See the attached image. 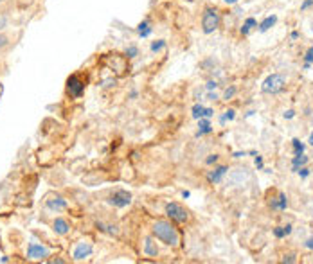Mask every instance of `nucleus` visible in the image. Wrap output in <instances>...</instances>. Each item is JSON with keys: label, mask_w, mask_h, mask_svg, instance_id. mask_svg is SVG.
Returning <instances> with one entry per match:
<instances>
[{"label": "nucleus", "mask_w": 313, "mask_h": 264, "mask_svg": "<svg viewBox=\"0 0 313 264\" xmlns=\"http://www.w3.org/2000/svg\"><path fill=\"white\" fill-rule=\"evenodd\" d=\"M254 27H257V22H256V18H252V16H248L245 22H243V26H242V29H240V33H242L243 36H248V33H250Z\"/></svg>", "instance_id": "obj_17"}, {"label": "nucleus", "mask_w": 313, "mask_h": 264, "mask_svg": "<svg viewBox=\"0 0 313 264\" xmlns=\"http://www.w3.org/2000/svg\"><path fill=\"white\" fill-rule=\"evenodd\" d=\"M310 144H312V146H313V133H312V135H310Z\"/></svg>", "instance_id": "obj_41"}, {"label": "nucleus", "mask_w": 313, "mask_h": 264, "mask_svg": "<svg viewBox=\"0 0 313 264\" xmlns=\"http://www.w3.org/2000/svg\"><path fill=\"white\" fill-rule=\"evenodd\" d=\"M282 263H297V259H295V255H284Z\"/></svg>", "instance_id": "obj_32"}, {"label": "nucleus", "mask_w": 313, "mask_h": 264, "mask_svg": "<svg viewBox=\"0 0 313 264\" xmlns=\"http://www.w3.org/2000/svg\"><path fill=\"white\" fill-rule=\"evenodd\" d=\"M234 117H236V110H232V108H231V110H227V112L221 115L220 122H221V124H225L227 121H232Z\"/></svg>", "instance_id": "obj_24"}, {"label": "nucleus", "mask_w": 313, "mask_h": 264, "mask_svg": "<svg viewBox=\"0 0 313 264\" xmlns=\"http://www.w3.org/2000/svg\"><path fill=\"white\" fill-rule=\"evenodd\" d=\"M124 54L130 58V60H134V58L139 56V49H137V45H130L126 51H124Z\"/></svg>", "instance_id": "obj_25"}, {"label": "nucleus", "mask_w": 313, "mask_h": 264, "mask_svg": "<svg viewBox=\"0 0 313 264\" xmlns=\"http://www.w3.org/2000/svg\"><path fill=\"white\" fill-rule=\"evenodd\" d=\"M149 49H151V52H160L162 49H166V40H157V41H153V43L149 45Z\"/></svg>", "instance_id": "obj_23"}, {"label": "nucleus", "mask_w": 313, "mask_h": 264, "mask_svg": "<svg viewBox=\"0 0 313 264\" xmlns=\"http://www.w3.org/2000/svg\"><path fill=\"white\" fill-rule=\"evenodd\" d=\"M297 173H299V176L303 178V180H306V178H308V176H310V169H308V167H306V165H303V167L299 169Z\"/></svg>", "instance_id": "obj_27"}, {"label": "nucleus", "mask_w": 313, "mask_h": 264, "mask_svg": "<svg viewBox=\"0 0 313 264\" xmlns=\"http://www.w3.org/2000/svg\"><path fill=\"white\" fill-rule=\"evenodd\" d=\"M207 99H210V101H216V99H218L216 92H209V94H207Z\"/></svg>", "instance_id": "obj_38"}, {"label": "nucleus", "mask_w": 313, "mask_h": 264, "mask_svg": "<svg viewBox=\"0 0 313 264\" xmlns=\"http://www.w3.org/2000/svg\"><path fill=\"white\" fill-rule=\"evenodd\" d=\"M254 164H256L257 169H263V157H261V155H256V158H254Z\"/></svg>", "instance_id": "obj_29"}, {"label": "nucleus", "mask_w": 313, "mask_h": 264, "mask_svg": "<svg viewBox=\"0 0 313 264\" xmlns=\"http://www.w3.org/2000/svg\"><path fill=\"white\" fill-rule=\"evenodd\" d=\"M225 4H229V5H232V4H236V2H240V0H223Z\"/></svg>", "instance_id": "obj_40"}, {"label": "nucleus", "mask_w": 313, "mask_h": 264, "mask_svg": "<svg viewBox=\"0 0 313 264\" xmlns=\"http://www.w3.org/2000/svg\"><path fill=\"white\" fill-rule=\"evenodd\" d=\"M218 27H220V11H218V7L207 5L202 13V31H204V34H212Z\"/></svg>", "instance_id": "obj_2"}, {"label": "nucleus", "mask_w": 313, "mask_h": 264, "mask_svg": "<svg viewBox=\"0 0 313 264\" xmlns=\"http://www.w3.org/2000/svg\"><path fill=\"white\" fill-rule=\"evenodd\" d=\"M304 246H306L308 250H313V235H312V237L306 239V243H304Z\"/></svg>", "instance_id": "obj_34"}, {"label": "nucleus", "mask_w": 313, "mask_h": 264, "mask_svg": "<svg viewBox=\"0 0 313 264\" xmlns=\"http://www.w3.org/2000/svg\"><path fill=\"white\" fill-rule=\"evenodd\" d=\"M216 87H218V83H216V81H207V85H206V88H207L209 92L216 90Z\"/></svg>", "instance_id": "obj_31"}, {"label": "nucleus", "mask_w": 313, "mask_h": 264, "mask_svg": "<svg viewBox=\"0 0 313 264\" xmlns=\"http://www.w3.org/2000/svg\"><path fill=\"white\" fill-rule=\"evenodd\" d=\"M90 254H92V246L87 243H81V244H77V248L74 250V259L83 261V259H87Z\"/></svg>", "instance_id": "obj_10"}, {"label": "nucleus", "mask_w": 313, "mask_h": 264, "mask_svg": "<svg viewBox=\"0 0 313 264\" xmlns=\"http://www.w3.org/2000/svg\"><path fill=\"white\" fill-rule=\"evenodd\" d=\"M295 117V112L293 110H288V112H284V119H293Z\"/></svg>", "instance_id": "obj_36"}, {"label": "nucleus", "mask_w": 313, "mask_h": 264, "mask_svg": "<svg viewBox=\"0 0 313 264\" xmlns=\"http://www.w3.org/2000/svg\"><path fill=\"white\" fill-rule=\"evenodd\" d=\"M284 85H286L284 76H281V74H272V76H268L267 79L263 81L261 92L263 94H268V96H276V94L282 92Z\"/></svg>", "instance_id": "obj_3"}, {"label": "nucleus", "mask_w": 313, "mask_h": 264, "mask_svg": "<svg viewBox=\"0 0 313 264\" xmlns=\"http://www.w3.org/2000/svg\"><path fill=\"white\" fill-rule=\"evenodd\" d=\"M108 203L117 208L128 207V205L132 203V194H130L128 191H124V189H119V191H115V193L108 198Z\"/></svg>", "instance_id": "obj_5"}, {"label": "nucleus", "mask_w": 313, "mask_h": 264, "mask_svg": "<svg viewBox=\"0 0 313 264\" xmlns=\"http://www.w3.org/2000/svg\"><path fill=\"white\" fill-rule=\"evenodd\" d=\"M218 158H220L218 155H209V157L206 158V164H207V165H212V164L218 162Z\"/></svg>", "instance_id": "obj_28"}, {"label": "nucleus", "mask_w": 313, "mask_h": 264, "mask_svg": "<svg viewBox=\"0 0 313 264\" xmlns=\"http://www.w3.org/2000/svg\"><path fill=\"white\" fill-rule=\"evenodd\" d=\"M27 257L29 259H45V257H49V250L40 246V244L31 243L29 244V250H27Z\"/></svg>", "instance_id": "obj_9"}, {"label": "nucleus", "mask_w": 313, "mask_h": 264, "mask_svg": "<svg viewBox=\"0 0 313 264\" xmlns=\"http://www.w3.org/2000/svg\"><path fill=\"white\" fill-rule=\"evenodd\" d=\"M292 229L293 227L290 223L284 225V227H276V229H274V235H276L278 239H284L286 235L292 234Z\"/></svg>", "instance_id": "obj_16"}, {"label": "nucleus", "mask_w": 313, "mask_h": 264, "mask_svg": "<svg viewBox=\"0 0 313 264\" xmlns=\"http://www.w3.org/2000/svg\"><path fill=\"white\" fill-rule=\"evenodd\" d=\"M210 132H212L210 119H207V117L198 119V132H196V135H198V137H202V135H207V133H210Z\"/></svg>", "instance_id": "obj_12"}, {"label": "nucleus", "mask_w": 313, "mask_h": 264, "mask_svg": "<svg viewBox=\"0 0 313 264\" xmlns=\"http://www.w3.org/2000/svg\"><path fill=\"white\" fill-rule=\"evenodd\" d=\"M144 254L148 255V257H157V255H159L157 243H155L151 237H146V241H144Z\"/></svg>", "instance_id": "obj_11"}, {"label": "nucleus", "mask_w": 313, "mask_h": 264, "mask_svg": "<svg viewBox=\"0 0 313 264\" xmlns=\"http://www.w3.org/2000/svg\"><path fill=\"white\" fill-rule=\"evenodd\" d=\"M236 92H238V88H236V87L227 88L225 94H223V99H225V101H229V99H232V97L236 96Z\"/></svg>", "instance_id": "obj_26"}, {"label": "nucleus", "mask_w": 313, "mask_h": 264, "mask_svg": "<svg viewBox=\"0 0 313 264\" xmlns=\"http://www.w3.org/2000/svg\"><path fill=\"white\" fill-rule=\"evenodd\" d=\"M268 205L272 207V210H279V212H282V210H286V208H288V198H286V194L281 193V191H278L274 198L268 199Z\"/></svg>", "instance_id": "obj_7"}, {"label": "nucleus", "mask_w": 313, "mask_h": 264, "mask_svg": "<svg viewBox=\"0 0 313 264\" xmlns=\"http://www.w3.org/2000/svg\"><path fill=\"white\" fill-rule=\"evenodd\" d=\"M7 45V38H5L4 34H0V49H2V47H5Z\"/></svg>", "instance_id": "obj_35"}, {"label": "nucleus", "mask_w": 313, "mask_h": 264, "mask_svg": "<svg viewBox=\"0 0 313 264\" xmlns=\"http://www.w3.org/2000/svg\"><path fill=\"white\" fill-rule=\"evenodd\" d=\"M153 235L159 241H162L168 246H178L180 243V234L178 230L174 229V225L170 223V221H164V219H159L153 223V229H151Z\"/></svg>", "instance_id": "obj_1"}, {"label": "nucleus", "mask_w": 313, "mask_h": 264, "mask_svg": "<svg viewBox=\"0 0 313 264\" xmlns=\"http://www.w3.org/2000/svg\"><path fill=\"white\" fill-rule=\"evenodd\" d=\"M290 38H292V40H297V38H299V33H297V31H293L292 34H290Z\"/></svg>", "instance_id": "obj_39"}, {"label": "nucleus", "mask_w": 313, "mask_h": 264, "mask_svg": "<svg viewBox=\"0 0 313 264\" xmlns=\"http://www.w3.org/2000/svg\"><path fill=\"white\" fill-rule=\"evenodd\" d=\"M276 24H278V16H276V15L267 16V18H265V20L259 24V33H267V31L272 29Z\"/></svg>", "instance_id": "obj_15"}, {"label": "nucleus", "mask_w": 313, "mask_h": 264, "mask_svg": "<svg viewBox=\"0 0 313 264\" xmlns=\"http://www.w3.org/2000/svg\"><path fill=\"white\" fill-rule=\"evenodd\" d=\"M313 5V0H304L303 4H301V11H306L308 7H312Z\"/></svg>", "instance_id": "obj_30"}, {"label": "nucleus", "mask_w": 313, "mask_h": 264, "mask_svg": "<svg viewBox=\"0 0 313 264\" xmlns=\"http://www.w3.org/2000/svg\"><path fill=\"white\" fill-rule=\"evenodd\" d=\"M52 227H54V232H56V234H60V235H65L69 232V223L65 221V219H62V218L54 219Z\"/></svg>", "instance_id": "obj_14"}, {"label": "nucleus", "mask_w": 313, "mask_h": 264, "mask_svg": "<svg viewBox=\"0 0 313 264\" xmlns=\"http://www.w3.org/2000/svg\"><path fill=\"white\" fill-rule=\"evenodd\" d=\"M67 90L72 97H76L77 99V97H81L83 92H85V83H83L81 79L74 74V76H70L67 79Z\"/></svg>", "instance_id": "obj_6"}, {"label": "nucleus", "mask_w": 313, "mask_h": 264, "mask_svg": "<svg viewBox=\"0 0 313 264\" xmlns=\"http://www.w3.org/2000/svg\"><path fill=\"white\" fill-rule=\"evenodd\" d=\"M312 31H313V29H312Z\"/></svg>", "instance_id": "obj_42"}, {"label": "nucleus", "mask_w": 313, "mask_h": 264, "mask_svg": "<svg viewBox=\"0 0 313 264\" xmlns=\"http://www.w3.org/2000/svg\"><path fill=\"white\" fill-rule=\"evenodd\" d=\"M308 160H310V158L306 157L304 153H303V155H295V157L292 158V171H293V173H297V171L303 167V165H306V164H308Z\"/></svg>", "instance_id": "obj_13"}, {"label": "nucleus", "mask_w": 313, "mask_h": 264, "mask_svg": "<svg viewBox=\"0 0 313 264\" xmlns=\"http://www.w3.org/2000/svg\"><path fill=\"white\" fill-rule=\"evenodd\" d=\"M191 115H193V119H202L204 115H206V106H202V104H195L193 106V110H191Z\"/></svg>", "instance_id": "obj_20"}, {"label": "nucleus", "mask_w": 313, "mask_h": 264, "mask_svg": "<svg viewBox=\"0 0 313 264\" xmlns=\"http://www.w3.org/2000/svg\"><path fill=\"white\" fill-rule=\"evenodd\" d=\"M227 171H229V167L227 165H218V167L210 169V171H207L206 178L209 183H220L223 178H225Z\"/></svg>", "instance_id": "obj_8"}, {"label": "nucleus", "mask_w": 313, "mask_h": 264, "mask_svg": "<svg viewBox=\"0 0 313 264\" xmlns=\"http://www.w3.org/2000/svg\"><path fill=\"white\" fill-rule=\"evenodd\" d=\"M166 216H168L171 221H176V223H185V221L189 219L187 210L180 203H174V201L166 205Z\"/></svg>", "instance_id": "obj_4"}, {"label": "nucleus", "mask_w": 313, "mask_h": 264, "mask_svg": "<svg viewBox=\"0 0 313 264\" xmlns=\"http://www.w3.org/2000/svg\"><path fill=\"white\" fill-rule=\"evenodd\" d=\"M7 26V16H4V15H0V31L4 29V27Z\"/></svg>", "instance_id": "obj_33"}, {"label": "nucleus", "mask_w": 313, "mask_h": 264, "mask_svg": "<svg viewBox=\"0 0 313 264\" xmlns=\"http://www.w3.org/2000/svg\"><path fill=\"white\" fill-rule=\"evenodd\" d=\"M292 147H293V155H303L306 151V146H304L299 138H293L292 140Z\"/></svg>", "instance_id": "obj_21"}, {"label": "nucleus", "mask_w": 313, "mask_h": 264, "mask_svg": "<svg viewBox=\"0 0 313 264\" xmlns=\"http://www.w3.org/2000/svg\"><path fill=\"white\" fill-rule=\"evenodd\" d=\"M312 65H313V45L304 54V68H310Z\"/></svg>", "instance_id": "obj_22"}, {"label": "nucleus", "mask_w": 313, "mask_h": 264, "mask_svg": "<svg viewBox=\"0 0 313 264\" xmlns=\"http://www.w3.org/2000/svg\"><path fill=\"white\" fill-rule=\"evenodd\" d=\"M212 113H214V110H212V108H206V115H204V117L210 119V117H212Z\"/></svg>", "instance_id": "obj_37"}, {"label": "nucleus", "mask_w": 313, "mask_h": 264, "mask_svg": "<svg viewBox=\"0 0 313 264\" xmlns=\"http://www.w3.org/2000/svg\"><path fill=\"white\" fill-rule=\"evenodd\" d=\"M151 26H149V22H140L139 26H137V33H139V36L140 38H148L149 34H151Z\"/></svg>", "instance_id": "obj_19"}, {"label": "nucleus", "mask_w": 313, "mask_h": 264, "mask_svg": "<svg viewBox=\"0 0 313 264\" xmlns=\"http://www.w3.org/2000/svg\"><path fill=\"white\" fill-rule=\"evenodd\" d=\"M47 207L52 208V210H62V208L67 207V201L63 198H54V199H47Z\"/></svg>", "instance_id": "obj_18"}]
</instances>
